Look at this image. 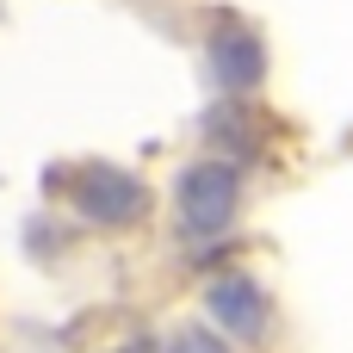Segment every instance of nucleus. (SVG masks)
Masks as SVG:
<instances>
[{
	"label": "nucleus",
	"mask_w": 353,
	"mask_h": 353,
	"mask_svg": "<svg viewBox=\"0 0 353 353\" xmlns=\"http://www.w3.org/2000/svg\"><path fill=\"white\" fill-rule=\"evenodd\" d=\"M236 205H242V174L236 161H192L174 186V211H180V230L211 242L236 223Z\"/></svg>",
	"instance_id": "1"
},
{
	"label": "nucleus",
	"mask_w": 353,
	"mask_h": 353,
	"mask_svg": "<svg viewBox=\"0 0 353 353\" xmlns=\"http://www.w3.org/2000/svg\"><path fill=\"white\" fill-rule=\"evenodd\" d=\"M68 199H74V211H81L87 223H99V230H130V223L149 211L143 180H137V174H124V168H112V161L81 168V174H74V186H68Z\"/></svg>",
	"instance_id": "2"
},
{
	"label": "nucleus",
	"mask_w": 353,
	"mask_h": 353,
	"mask_svg": "<svg viewBox=\"0 0 353 353\" xmlns=\"http://www.w3.org/2000/svg\"><path fill=\"white\" fill-rule=\"evenodd\" d=\"M205 316L223 329V341H242V347L267 341V329H273V304H267L261 279H248V273L217 279V285L205 292Z\"/></svg>",
	"instance_id": "3"
},
{
	"label": "nucleus",
	"mask_w": 353,
	"mask_h": 353,
	"mask_svg": "<svg viewBox=\"0 0 353 353\" xmlns=\"http://www.w3.org/2000/svg\"><path fill=\"white\" fill-rule=\"evenodd\" d=\"M211 74H217L223 87H236V93L261 87V74H267L261 37H254V31H242V25H223V31L211 37Z\"/></svg>",
	"instance_id": "4"
},
{
	"label": "nucleus",
	"mask_w": 353,
	"mask_h": 353,
	"mask_svg": "<svg viewBox=\"0 0 353 353\" xmlns=\"http://www.w3.org/2000/svg\"><path fill=\"white\" fill-rule=\"evenodd\" d=\"M168 353H230V341L217 329H205V323H186V329H174Z\"/></svg>",
	"instance_id": "5"
}]
</instances>
